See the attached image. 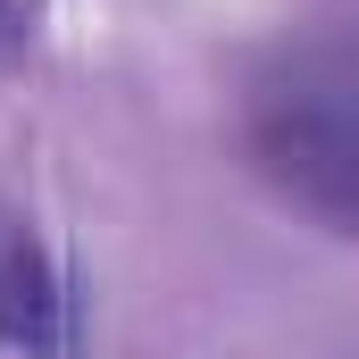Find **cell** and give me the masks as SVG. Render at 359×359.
Here are the masks:
<instances>
[{"label": "cell", "instance_id": "3957f363", "mask_svg": "<svg viewBox=\"0 0 359 359\" xmlns=\"http://www.w3.org/2000/svg\"><path fill=\"white\" fill-rule=\"evenodd\" d=\"M17 50H25V8H17V0H0V67H8Z\"/></svg>", "mask_w": 359, "mask_h": 359}, {"label": "cell", "instance_id": "6da1fadb", "mask_svg": "<svg viewBox=\"0 0 359 359\" xmlns=\"http://www.w3.org/2000/svg\"><path fill=\"white\" fill-rule=\"evenodd\" d=\"M259 159L292 201L359 234V84L343 67H292V84L268 92Z\"/></svg>", "mask_w": 359, "mask_h": 359}, {"label": "cell", "instance_id": "7a4b0ae2", "mask_svg": "<svg viewBox=\"0 0 359 359\" xmlns=\"http://www.w3.org/2000/svg\"><path fill=\"white\" fill-rule=\"evenodd\" d=\"M0 343L25 359H67V343H76L67 276L25 234V217H0Z\"/></svg>", "mask_w": 359, "mask_h": 359}]
</instances>
